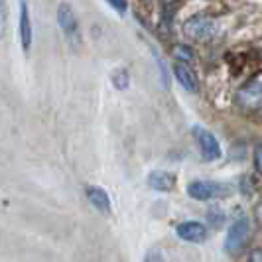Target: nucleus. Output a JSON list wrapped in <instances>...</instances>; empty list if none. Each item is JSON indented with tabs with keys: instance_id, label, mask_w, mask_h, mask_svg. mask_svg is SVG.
<instances>
[{
	"instance_id": "nucleus-1",
	"label": "nucleus",
	"mask_w": 262,
	"mask_h": 262,
	"mask_svg": "<svg viewBox=\"0 0 262 262\" xmlns=\"http://www.w3.org/2000/svg\"><path fill=\"white\" fill-rule=\"evenodd\" d=\"M184 32L187 38L205 41L217 34V20H213L211 16H191L189 20H185Z\"/></svg>"
},
{
	"instance_id": "nucleus-2",
	"label": "nucleus",
	"mask_w": 262,
	"mask_h": 262,
	"mask_svg": "<svg viewBox=\"0 0 262 262\" xmlns=\"http://www.w3.org/2000/svg\"><path fill=\"white\" fill-rule=\"evenodd\" d=\"M191 134L195 136L197 144H199V150H201V156L205 158L207 162L219 160V158L223 156L221 144H219V140L215 138L213 132H209L207 128H203V126L195 124V126L191 128Z\"/></svg>"
},
{
	"instance_id": "nucleus-3",
	"label": "nucleus",
	"mask_w": 262,
	"mask_h": 262,
	"mask_svg": "<svg viewBox=\"0 0 262 262\" xmlns=\"http://www.w3.org/2000/svg\"><path fill=\"white\" fill-rule=\"evenodd\" d=\"M249 238V219L247 217H236L229 227V233L225 238V250L229 254H238Z\"/></svg>"
},
{
	"instance_id": "nucleus-4",
	"label": "nucleus",
	"mask_w": 262,
	"mask_h": 262,
	"mask_svg": "<svg viewBox=\"0 0 262 262\" xmlns=\"http://www.w3.org/2000/svg\"><path fill=\"white\" fill-rule=\"evenodd\" d=\"M227 191L223 184L219 182H209V180H197L187 185V195L197 201H209L215 197H221Z\"/></svg>"
},
{
	"instance_id": "nucleus-5",
	"label": "nucleus",
	"mask_w": 262,
	"mask_h": 262,
	"mask_svg": "<svg viewBox=\"0 0 262 262\" xmlns=\"http://www.w3.org/2000/svg\"><path fill=\"white\" fill-rule=\"evenodd\" d=\"M236 105L247 111L262 108V83H247L236 93Z\"/></svg>"
},
{
	"instance_id": "nucleus-6",
	"label": "nucleus",
	"mask_w": 262,
	"mask_h": 262,
	"mask_svg": "<svg viewBox=\"0 0 262 262\" xmlns=\"http://www.w3.org/2000/svg\"><path fill=\"white\" fill-rule=\"evenodd\" d=\"M176 233L185 243H203L207 238V227L199 221H184L176 227Z\"/></svg>"
},
{
	"instance_id": "nucleus-7",
	"label": "nucleus",
	"mask_w": 262,
	"mask_h": 262,
	"mask_svg": "<svg viewBox=\"0 0 262 262\" xmlns=\"http://www.w3.org/2000/svg\"><path fill=\"white\" fill-rule=\"evenodd\" d=\"M57 24L59 28L66 32L67 36H77L79 32V24H77V16L73 12V8L67 4V2H61L59 8H57Z\"/></svg>"
},
{
	"instance_id": "nucleus-8",
	"label": "nucleus",
	"mask_w": 262,
	"mask_h": 262,
	"mask_svg": "<svg viewBox=\"0 0 262 262\" xmlns=\"http://www.w3.org/2000/svg\"><path fill=\"white\" fill-rule=\"evenodd\" d=\"M18 38L24 48V52L32 46V22H30V12H28V2L20 0V20H18Z\"/></svg>"
},
{
	"instance_id": "nucleus-9",
	"label": "nucleus",
	"mask_w": 262,
	"mask_h": 262,
	"mask_svg": "<svg viewBox=\"0 0 262 262\" xmlns=\"http://www.w3.org/2000/svg\"><path fill=\"white\" fill-rule=\"evenodd\" d=\"M173 75H176L178 83L184 87L185 91H189V93H195L197 91L199 83H197L195 73H193L189 67L185 66V63H176V66H173Z\"/></svg>"
},
{
	"instance_id": "nucleus-10",
	"label": "nucleus",
	"mask_w": 262,
	"mask_h": 262,
	"mask_svg": "<svg viewBox=\"0 0 262 262\" xmlns=\"http://www.w3.org/2000/svg\"><path fill=\"white\" fill-rule=\"evenodd\" d=\"M148 184L156 191H171L173 185H176V176L170 173V171L156 170L148 176Z\"/></svg>"
},
{
	"instance_id": "nucleus-11",
	"label": "nucleus",
	"mask_w": 262,
	"mask_h": 262,
	"mask_svg": "<svg viewBox=\"0 0 262 262\" xmlns=\"http://www.w3.org/2000/svg\"><path fill=\"white\" fill-rule=\"evenodd\" d=\"M87 199L95 209L103 211V213H108L111 211V199L106 195V191L99 185H89L87 187Z\"/></svg>"
},
{
	"instance_id": "nucleus-12",
	"label": "nucleus",
	"mask_w": 262,
	"mask_h": 262,
	"mask_svg": "<svg viewBox=\"0 0 262 262\" xmlns=\"http://www.w3.org/2000/svg\"><path fill=\"white\" fill-rule=\"evenodd\" d=\"M113 85L117 87L118 91H124V89H128V85H130V73H128L124 67L117 69V71L113 73Z\"/></svg>"
},
{
	"instance_id": "nucleus-13",
	"label": "nucleus",
	"mask_w": 262,
	"mask_h": 262,
	"mask_svg": "<svg viewBox=\"0 0 262 262\" xmlns=\"http://www.w3.org/2000/svg\"><path fill=\"white\" fill-rule=\"evenodd\" d=\"M6 18H8V8H6V2L0 0V39L6 32Z\"/></svg>"
},
{
	"instance_id": "nucleus-14",
	"label": "nucleus",
	"mask_w": 262,
	"mask_h": 262,
	"mask_svg": "<svg viewBox=\"0 0 262 262\" xmlns=\"http://www.w3.org/2000/svg\"><path fill=\"white\" fill-rule=\"evenodd\" d=\"M173 53H176V57L182 59V61H189V59L193 57V52H191L187 46H178V48L173 50Z\"/></svg>"
},
{
	"instance_id": "nucleus-15",
	"label": "nucleus",
	"mask_w": 262,
	"mask_h": 262,
	"mask_svg": "<svg viewBox=\"0 0 262 262\" xmlns=\"http://www.w3.org/2000/svg\"><path fill=\"white\" fill-rule=\"evenodd\" d=\"M144 262H166V260H164V254H162L160 250L152 249V250H148V252H146Z\"/></svg>"
},
{
	"instance_id": "nucleus-16",
	"label": "nucleus",
	"mask_w": 262,
	"mask_h": 262,
	"mask_svg": "<svg viewBox=\"0 0 262 262\" xmlns=\"http://www.w3.org/2000/svg\"><path fill=\"white\" fill-rule=\"evenodd\" d=\"M106 2H108L118 14H124L128 10V2H126V0H106Z\"/></svg>"
},
{
	"instance_id": "nucleus-17",
	"label": "nucleus",
	"mask_w": 262,
	"mask_h": 262,
	"mask_svg": "<svg viewBox=\"0 0 262 262\" xmlns=\"http://www.w3.org/2000/svg\"><path fill=\"white\" fill-rule=\"evenodd\" d=\"M254 168H256L258 173H262V146H258L254 150Z\"/></svg>"
},
{
	"instance_id": "nucleus-18",
	"label": "nucleus",
	"mask_w": 262,
	"mask_h": 262,
	"mask_svg": "<svg viewBox=\"0 0 262 262\" xmlns=\"http://www.w3.org/2000/svg\"><path fill=\"white\" fill-rule=\"evenodd\" d=\"M247 262H262V249H254V250H250L249 260H247Z\"/></svg>"
}]
</instances>
